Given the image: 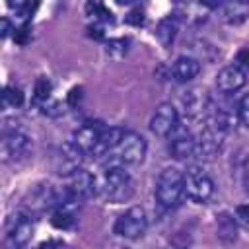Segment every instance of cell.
Here are the masks:
<instances>
[{
    "instance_id": "1",
    "label": "cell",
    "mask_w": 249,
    "mask_h": 249,
    "mask_svg": "<svg viewBox=\"0 0 249 249\" xmlns=\"http://www.w3.org/2000/svg\"><path fill=\"white\" fill-rule=\"evenodd\" d=\"M33 154L31 136L19 126L18 121L4 119L2 124V160L6 163H21Z\"/></svg>"
},
{
    "instance_id": "2",
    "label": "cell",
    "mask_w": 249,
    "mask_h": 249,
    "mask_svg": "<svg viewBox=\"0 0 249 249\" xmlns=\"http://www.w3.org/2000/svg\"><path fill=\"white\" fill-rule=\"evenodd\" d=\"M99 193L103 195L105 200L113 204H121L130 200V196L134 195V181L123 165H107L103 167Z\"/></svg>"
},
{
    "instance_id": "3",
    "label": "cell",
    "mask_w": 249,
    "mask_h": 249,
    "mask_svg": "<svg viewBox=\"0 0 249 249\" xmlns=\"http://www.w3.org/2000/svg\"><path fill=\"white\" fill-rule=\"evenodd\" d=\"M187 196L185 173L177 167H165L156 181V200L161 208H175Z\"/></svg>"
},
{
    "instance_id": "4",
    "label": "cell",
    "mask_w": 249,
    "mask_h": 249,
    "mask_svg": "<svg viewBox=\"0 0 249 249\" xmlns=\"http://www.w3.org/2000/svg\"><path fill=\"white\" fill-rule=\"evenodd\" d=\"M148 228V218L142 206H130L126 208L123 214H119V218L115 220L113 231L119 237L124 239H136L140 237Z\"/></svg>"
},
{
    "instance_id": "5",
    "label": "cell",
    "mask_w": 249,
    "mask_h": 249,
    "mask_svg": "<svg viewBox=\"0 0 249 249\" xmlns=\"http://www.w3.org/2000/svg\"><path fill=\"white\" fill-rule=\"evenodd\" d=\"M33 220L29 212H18L10 218L4 237V249H23L33 235Z\"/></svg>"
},
{
    "instance_id": "6",
    "label": "cell",
    "mask_w": 249,
    "mask_h": 249,
    "mask_svg": "<svg viewBox=\"0 0 249 249\" xmlns=\"http://www.w3.org/2000/svg\"><path fill=\"white\" fill-rule=\"evenodd\" d=\"M148 152L146 138L136 130H124V136L117 148V160L126 165H138L144 161Z\"/></svg>"
},
{
    "instance_id": "7",
    "label": "cell",
    "mask_w": 249,
    "mask_h": 249,
    "mask_svg": "<svg viewBox=\"0 0 249 249\" xmlns=\"http://www.w3.org/2000/svg\"><path fill=\"white\" fill-rule=\"evenodd\" d=\"M185 185H187V196L196 204L208 202L212 198V195H214V181L196 165L187 169Z\"/></svg>"
},
{
    "instance_id": "8",
    "label": "cell",
    "mask_w": 249,
    "mask_h": 249,
    "mask_svg": "<svg viewBox=\"0 0 249 249\" xmlns=\"http://www.w3.org/2000/svg\"><path fill=\"white\" fill-rule=\"evenodd\" d=\"M179 113L175 109V105L171 103H160L156 107V111L152 113V119H150V130L156 134V136H171L175 132V128L179 126Z\"/></svg>"
},
{
    "instance_id": "9",
    "label": "cell",
    "mask_w": 249,
    "mask_h": 249,
    "mask_svg": "<svg viewBox=\"0 0 249 249\" xmlns=\"http://www.w3.org/2000/svg\"><path fill=\"white\" fill-rule=\"evenodd\" d=\"M84 152L72 142H64L58 152L54 154V171L58 175H64V177H70L72 173H76L78 169H82V163H84Z\"/></svg>"
},
{
    "instance_id": "10",
    "label": "cell",
    "mask_w": 249,
    "mask_h": 249,
    "mask_svg": "<svg viewBox=\"0 0 249 249\" xmlns=\"http://www.w3.org/2000/svg\"><path fill=\"white\" fill-rule=\"evenodd\" d=\"M27 204H29V208L33 212H45V210H51V208H56L58 210V204H60V187H54L51 183L37 185L29 193Z\"/></svg>"
},
{
    "instance_id": "11",
    "label": "cell",
    "mask_w": 249,
    "mask_h": 249,
    "mask_svg": "<svg viewBox=\"0 0 249 249\" xmlns=\"http://www.w3.org/2000/svg\"><path fill=\"white\" fill-rule=\"evenodd\" d=\"M169 152L175 160L183 161V160H189L196 154V136L185 126L179 123V126L175 128V132L169 136Z\"/></svg>"
},
{
    "instance_id": "12",
    "label": "cell",
    "mask_w": 249,
    "mask_h": 249,
    "mask_svg": "<svg viewBox=\"0 0 249 249\" xmlns=\"http://www.w3.org/2000/svg\"><path fill=\"white\" fill-rule=\"evenodd\" d=\"M245 84H247V72L241 70L237 64H228V66L220 68L216 74V88L224 95L239 91Z\"/></svg>"
},
{
    "instance_id": "13",
    "label": "cell",
    "mask_w": 249,
    "mask_h": 249,
    "mask_svg": "<svg viewBox=\"0 0 249 249\" xmlns=\"http://www.w3.org/2000/svg\"><path fill=\"white\" fill-rule=\"evenodd\" d=\"M68 189L72 191V195L78 200H88L93 198L99 193V185L95 181V177L88 171V169H78L76 173H72L68 177Z\"/></svg>"
},
{
    "instance_id": "14",
    "label": "cell",
    "mask_w": 249,
    "mask_h": 249,
    "mask_svg": "<svg viewBox=\"0 0 249 249\" xmlns=\"http://www.w3.org/2000/svg\"><path fill=\"white\" fill-rule=\"evenodd\" d=\"M222 132L210 124H204L196 136V156L202 160H212L222 150Z\"/></svg>"
},
{
    "instance_id": "15",
    "label": "cell",
    "mask_w": 249,
    "mask_h": 249,
    "mask_svg": "<svg viewBox=\"0 0 249 249\" xmlns=\"http://www.w3.org/2000/svg\"><path fill=\"white\" fill-rule=\"evenodd\" d=\"M105 130V124L101 123V121H88V123H84L82 126H78L76 130H74V134H72V142L86 154V156H89V152L93 150V146H95V142H97V138H99V134Z\"/></svg>"
},
{
    "instance_id": "16",
    "label": "cell",
    "mask_w": 249,
    "mask_h": 249,
    "mask_svg": "<svg viewBox=\"0 0 249 249\" xmlns=\"http://www.w3.org/2000/svg\"><path fill=\"white\" fill-rule=\"evenodd\" d=\"M123 136H124V128H121V126H105V130L99 134V138H97L93 150L89 152V156L95 158V160L109 158V152L119 148Z\"/></svg>"
},
{
    "instance_id": "17",
    "label": "cell",
    "mask_w": 249,
    "mask_h": 249,
    "mask_svg": "<svg viewBox=\"0 0 249 249\" xmlns=\"http://www.w3.org/2000/svg\"><path fill=\"white\" fill-rule=\"evenodd\" d=\"M202 70V64L196 56H191V54H181L177 56V60L173 62V68H171V74L177 82H191L195 80Z\"/></svg>"
},
{
    "instance_id": "18",
    "label": "cell",
    "mask_w": 249,
    "mask_h": 249,
    "mask_svg": "<svg viewBox=\"0 0 249 249\" xmlns=\"http://www.w3.org/2000/svg\"><path fill=\"white\" fill-rule=\"evenodd\" d=\"M237 230H239V224L231 212L222 210L220 214H216V235L222 243L226 245L233 243L237 239Z\"/></svg>"
},
{
    "instance_id": "19",
    "label": "cell",
    "mask_w": 249,
    "mask_h": 249,
    "mask_svg": "<svg viewBox=\"0 0 249 249\" xmlns=\"http://www.w3.org/2000/svg\"><path fill=\"white\" fill-rule=\"evenodd\" d=\"M218 14H220V19L224 23H228V25H239L249 16V4L247 2H226V4H218Z\"/></svg>"
},
{
    "instance_id": "20",
    "label": "cell",
    "mask_w": 249,
    "mask_h": 249,
    "mask_svg": "<svg viewBox=\"0 0 249 249\" xmlns=\"http://www.w3.org/2000/svg\"><path fill=\"white\" fill-rule=\"evenodd\" d=\"M177 29H179V16L177 14H169L163 19H160L158 27H156V37L161 43V47L169 49L177 37Z\"/></svg>"
},
{
    "instance_id": "21",
    "label": "cell",
    "mask_w": 249,
    "mask_h": 249,
    "mask_svg": "<svg viewBox=\"0 0 249 249\" xmlns=\"http://www.w3.org/2000/svg\"><path fill=\"white\" fill-rule=\"evenodd\" d=\"M128 39L126 37H115V39H109L105 43V54L111 58V60H121L124 58V54L128 53Z\"/></svg>"
},
{
    "instance_id": "22",
    "label": "cell",
    "mask_w": 249,
    "mask_h": 249,
    "mask_svg": "<svg viewBox=\"0 0 249 249\" xmlns=\"http://www.w3.org/2000/svg\"><path fill=\"white\" fill-rule=\"evenodd\" d=\"M86 12L93 19V23H101L103 25V23H113L115 21L113 14L103 4H99V2H88L86 4Z\"/></svg>"
},
{
    "instance_id": "23",
    "label": "cell",
    "mask_w": 249,
    "mask_h": 249,
    "mask_svg": "<svg viewBox=\"0 0 249 249\" xmlns=\"http://www.w3.org/2000/svg\"><path fill=\"white\" fill-rule=\"evenodd\" d=\"M2 105L4 109H18L23 105V91L18 86H6L2 91Z\"/></svg>"
},
{
    "instance_id": "24",
    "label": "cell",
    "mask_w": 249,
    "mask_h": 249,
    "mask_svg": "<svg viewBox=\"0 0 249 249\" xmlns=\"http://www.w3.org/2000/svg\"><path fill=\"white\" fill-rule=\"evenodd\" d=\"M74 212L72 210H54L53 212V218H51V224L58 230H68L74 226Z\"/></svg>"
},
{
    "instance_id": "25",
    "label": "cell",
    "mask_w": 249,
    "mask_h": 249,
    "mask_svg": "<svg viewBox=\"0 0 249 249\" xmlns=\"http://www.w3.org/2000/svg\"><path fill=\"white\" fill-rule=\"evenodd\" d=\"M51 91H53V84H51V80L49 78H39L37 82H35V88H33V97H35V101L37 103H43V101H47V99H51Z\"/></svg>"
},
{
    "instance_id": "26",
    "label": "cell",
    "mask_w": 249,
    "mask_h": 249,
    "mask_svg": "<svg viewBox=\"0 0 249 249\" xmlns=\"http://www.w3.org/2000/svg\"><path fill=\"white\" fill-rule=\"evenodd\" d=\"M39 107H41V113L47 115V117H51V119H58V117L64 115V109L60 105V101H56L53 97L47 99V101H43V103H39Z\"/></svg>"
},
{
    "instance_id": "27",
    "label": "cell",
    "mask_w": 249,
    "mask_h": 249,
    "mask_svg": "<svg viewBox=\"0 0 249 249\" xmlns=\"http://www.w3.org/2000/svg\"><path fill=\"white\" fill-rule=\"evenodd\" d=\"M237 117H239V123L249 128V93H245L239 103H237Z\"/></svg>"
},
{
    "instance_id": "28",
    "label": "cell",
    "mask_w": 249,
    "mask_h": 249,
    "mask_svg": "<svg viewBox=\"0 0 249 249\" xmlns=\"http://www.w3.org/2000/svg\"><path fill=\"white\" fill-rule=\"evenodd\" d=\"M84 99V88L82 86H74L70 91H68V97H66V103L70 107H78Z\"/></svg>"
},
{
    "instance_id": "29",
    "label": "cell",
    "mask_w": 249,
    "mask_h": 249,
    "mask_svg": "<svg viewBox=\"0 0 249 249\" xmlns=\"http://www.w3.org/2000/svg\"><path fill=\"white\" fill-rule=\"evenodd\" d=\"M235 220H237V224H241L243 228L249 230V204H239L235 208Z\"/></svg>"
},
{
    "instance_id": "30",
    "label": "cell",
    "mask_w": 249,
    "mask_h": 249,
    "mask_svg": "<svg viewBox=\"0 0 249 249\" xmlns=\"http://www.w3.org/2000/svg\"><path fill=\"white\" fill-rule=\"evenodd\" d=\"M29 35H31V31H29V25H27V23H23V25L18 27V29H14V41H16L18 45H25V43L29 41Z\"/></svg>"
},
{
    "instance_id": "31",
    "label": "cell",
    "mask_w": 249,
    "mask_h": 249,
    "mask_svg": "<svg viewBox=\"0 0 249 249\" xmlns=\"http://www.w3.org/2000/svg\"><path fill=\"white\" fill-rule=\"evenodd\" d=\"M235 64H237L241 70L249 72V47H243L241 51H237V54H235Z\"/></svg>"
},
{
    "instance_id": "32",
    "label": "cell",
    "mask_w": 249,
    "mask_h": 249,
    "mask_svg": "<svg viewBox=\"0 0 249 249\" xmlns=\"http://www.w3.org/2000/svg\"><path fill=\"white\" fill-rule=\"evenodd\" d=\"M126 23H130V25H142L144 23V12L140 8L130 10L128 16H126Z\"/></svg>"
},
{
    "instance_id": "33",
    "label": "cell",
    "mask_w": 249,
    "mask_h": 249,
    "mask_svg": "<svg viewBox=\"0 0 249 249\" xmlns=\"http://www.w3.org/2000/svg\"><path fill=\"white\" fill-rule=\"evenodd\" d=\"M88 35L89 37H93V39H103V25L101 23H93V25H89L88 27Z\"/></svg>"
},
{
    "instance_id": "34",
    "label": "cell",
    "mask_w": 249,
    "mask_h": 249,
    "mask_svg": "<svg viewBox=\"0 0 249 249\" xmlns=\"http://www.w3.org/2000/svg\"><path fill=\"white\" fill-rule=\"evenodd\" d=\"M10 31H12L10 19H8V18H2V19H0V35H2V37H8Z\"/></svg>"
},
{
    "instance_id": "35",
    "label": "cell",
    "mask_w": 249,
    "mask_h": 249,
    "mask_svg": "<svg viewBox=\"0 0 249 249\" xmlns=\"http://www.w3.org/2000/svg\"><path fill=\"white\" fill-rule=\"evenodd\" d=\"M62 245H64L62 241L54 239V241H45V243H41L37 249H58V247H62Z\"/></svg>"
}]
</instances>
